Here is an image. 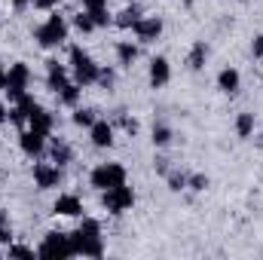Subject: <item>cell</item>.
<instances>
[{"instance_id": "obj_1", "label": "cell", "mask_w": 263, "mask_h": 260, "mask_svg": "<svg viewBox=\"0 0 263 260\" xmlns=\"http://www.w3.org/2000/svg\"><path fill=\"white\" fill-rule=\"evenodd\" d=\"M73 254H89V257L101 254V236L95 220H83V227L73 233Z\"/></svg>"}, {"instance_id": "obj_2", "label": "cell", "mask_w": 263, "mask_h": 260, "mask_svg": "<svg viewBox=\"0 0 263 260\" xmlns=\"http://www.w3.org/2000/svg\"><path fill=\"white\" fill-rule=\"evenodd\" d=\"M34 37H37L40 46H59V43H65L67 40V22L59 15V12H52V15L46 18V25L37 28Z\"/></svg>"}, {"instance_id": "obj_3", "label": "cell", "mask_w": 263, "mask_h": 260, "mask_svg": "<svg viewBox=\"0 0 263 260\" xmlns=\"http://www.w3.org/2000/svg\"><path fill=\"white\" fill-rule=\"evenodd\" d=\"M70 62H73V80H77V86H89V83L98 80V65L80 46H70Z\"/></svg>"}, {"instance_id": "obj_4", "label": "cell", "mask_w": 263, "mask_h": 260, "mask_svg": "<svg viewBox=\"0 0 263 260\" xmlns=\"http://www.w3.org/2000/svg\"><path fill=\"white\" fill-rule=\"evenodd\" d=\"M120 184H126V169L117 162H104L92 172V187H98V190H110Z\"/></svg>"}, {"instance_id": "obj_5", "label": "cell", "mask_w": 263, "mask_h": 260, "mask_svg": "<svg viewBox=\"0 0 263 260\" xmlns=\"http://www.w3.org/2000/svg\"><path fill=\"white\" fill-rule=\"evenodd\" d=\"M104 205H107V211H114V214H120V211L132 208V205H135V193H132V187L120 184V187L104 190Z\"/></svg>"}, {"instance_id": "obj_6", "label": "cell", "mask_w": 263, "mask_h": 260, "mask_svg": "<svg viewBox=\"0 0 263 260\" xmlns=\"http://www.w3.org/2000/svg\"><path fill=\"white\" fill-rule=\"evenodd\" d=\"M40 254L43 257H67V254H73V239L59 236V233H49L46 242L40 245Z\"/></svg>"}, {"instance_id": "obj_7", "label": "cell", "mask_w": 263, "mask_h": 260, "mask_svg": "<svg viewBox=\"0 0 263 260\" xmlns=\"http://www.w3.org/2000/svg\"><path fill=\"white\" fill-rule=\"evenodd\" d=\"M28 80H31V70L22 65H12L9 70H6V89H9V95L12 98H22L25 95V89H28Z\"/></svg>"}, {"instance_id": "obj_8", "label": "cell", "mask_w": 263, "mask_h": 260, "mask_svg": "<svg viewBox=\"0 0 263 260\" xmlns=\"http://www.w3.org/2000/svg\"><path fill=\"white\" fill-rule=\"evenodd\" d=\"M34 181H37L40 190H49V187L62 184V165H55V162H37L34 165Z\"/></svg>"}, {"instance_id": "obj_9", "label": "cell", "mask_w": 263, "mask_h": 260, "mask_svg": "<svg viewBox=\"0 0 263 260\" xmlns=\"http://www.w3.org/2000/svg\"><path fill=\"white\" fill-rule=\"evenodd\" d=\"M135 34L141 43H153L162 34V18L159 15H141V22L135 25Z\"/></svg>"}, {"instance_id": "obj_10", "label": "cell", "mask_w": 263, "mask_h": 260, "mask_svg": "<svg viewBox=\"0 0 263 260\" xmlns=\"http://www.w3.org/2000/svg\"><path fill=\"white\" fill-rule=\"evenodd\" d=\"M22 150H25L28 156H40V153L46 150V135H43V132L28 129L25 135H22Z\"/></svg>"}, {"instance_id": "obj_11", "label": "cell", "mask_w": 263, "mask_h": 260, "mask_svg": "<svg viewBox=\"0 0 263 260\" xmlns=\"http://www.w3.org/2000/svg\"><path fill=\"white\" fill-rule=\"evenodd\" d=\"M83 9L92 15L95 25H107L110 15H107V0H83Z\"/></svg>"}, {"instance_id": "obj_12", "label": "cell", "mask_w": 263, "mask_h": 260, "mask_svg": "<svg viewBox=\"0 0 263 260\" xmlns=\"http://www.w3.org/2000/svg\"><path fill=\"white\" fill-rule=\"evenodd\" d=\"M92 144H95V147H110V144H114V129H110V123H101V120L92 123Z\"/></svg>"}, {"instance_id": "obj_13", "label": "cell", "mask_w": 263, "mask_h": 260, "mask_svg": "<svg viewBox=\"0 0 263 260\" xmlns=\"http://www.w3.org/2000/svg\"><path fill=\"white\" fill-rule=\"evenodd\" d=\"M55 211L59 214H65V217H77V214H83V202L77 199V196H59V202H55Z\"/></svg>"}, {"instance_id": "obj_14", "label": "cell", "mask_w": 263, "mask_h": 260, "mask_svg": "<svg viewBox=\"0 0 263 260\" xmlns=\"http://www.w3.org/2000/svg\"><path fill=\"white\" fill-rule=\"evenodd\" d=\"M239 83H242V77H239V70H236V67H223V70H220V77H217V86H220L227 95L239 92Z\"/></svg>"}, {"instance_id": "obj_15", "label": "cell", "mask_w": 263, "mask_h": 260, "mask_svg": "<svg viewBox=\"0 0 263 260\" xmlns=\"http://www.w3.org/2000/svg\"><path fill=\"white\" fill-rule=\"evenodd\" d=\"M150 83H153V89L168 83V62L165 59H153L150 62Z\"/></svg>"}, {"instance_id": "obj_16", "label": "cell", "mask_w": 263, "mask_h": 260, "mask_svg": "<svg viewBox=\"0 0 263 260\" xmlns=\"http://www.w3.org/2000/svg\"><path fill=\"white\" fill-rule=\"evenodd\" d=\"M49 156H52L55 165H67V162L73 159V150L67 147V141H59V138H55V141L49 144Z\"/></svg>"}, {"instance_id": "obj_17", "label": "cell", "mask_w": 263, "mask_h": 260, "mask_svg": "<svg viewBox=\"0 0 263 260\" xmlns=\"http://www.w3.org/2000/svg\"><path fill=\"white\" fill-rule=\"evenodd\" d=\"M28 126H31L34 132H43V135H49V129H52V117H49L46 110H40V107H37V110L31 114Z\"/></svg>"}, {"instance_id": "obj_18", "label": "cell", "mask_w": 263, "mask_h": 260, "mask_svg": "<svg viewBox=\"0 0 263 260\" xmlns=\"http://www.w3.org/2000/svg\"><path fill=\"white\" fill-rule=\"evenodd\" d=\"M65 86H67V70L59 65V62H49V89L59 92V89H65Z\"/></svg>"}, {"instance_id": "obj_19", "label": "cell", "mask_w": 263, "mask_h": 260, "mask_svg": "<svg viewBox=\"0 0 263 260\" xmlns=\"http://www.w3.org/2000/svg\"><path fill=\"white\" fill-rule=\"evenodd\" d=\"M205 59H208V46H205V43H193L187 65L193 67V70H202V67H205Z\"/></svg>"}, {"instance_id": "obj_20", "label": "cell", "mask_w": 263, "mask_h": 260, "mask_svg": "<svg viewBox=\"0 0 263 260\" xmlns=\"http://www.w3.org/2000/svg\"><path fill=\"white\" fill-rule=\"evenodd\" d=\"M138 22H141V9H138V6H126V9L120 12V18H117L120 28H135Z\"/></svg>"}, {"instance_id": "obj_21", "label": "cell", "mask_w": 263, "mask_h": 260, "mask_svg": "<svg viewBox=\"0 0 263 260\" xmlns=\"http://www.w3.org/2000/svg\"><path fill=\"white\" fill-rule=\"evenodd\" d=\"M117 55H120V65H132V62L138 59V46H135L132 40H123V43L117 46Z\"/></svg>"}, {"instance_id": "obj_22", "label": "cell", "mask_w": 263, "mask_h": 260, "mask_svg": "<svg viewBox=\"0 0 263 260\" xmlns=\"http://www.w3.org/2000/svg\"><path fill=\"white\" fill-rule=\"evenodd\" d=\"M236 132H239V138H248V135L254 132V114H239V120H236Z\"/></svg>"}, {"instance_id": "obj_23", "label": "cell", "mask_w": 263, "mask_h": 260, "mask_svg": "<svg viewBox=\"0 0 263 260\" xmlns=\"http://www.w3.org/2000/svg\"><path fill=\"white\" fill-rule=\"evenodd\" d=\"M77 98H80V86L77 83H67L65 89H59V101L62 104H77Z\"/></svg>"}, {"instance_id": "obj_24", "label": "cell", "mask_w": 263, "mask_h": 260, "mask_svg": "<svg viewBox=\"0 0 263 260\" xmlns=\"http://www.w3.org/2000/svg\"><path fill=\"white\" fill-rule=\"evenodd\" d=\"M73 25H77V31H86V34H89V31H95V28H98V25H95V22H92V15H89V12H86V9H83V12H77V18H73Z\"/></svg>"}, {"instance_id": "obj_25", "label": "cell", "mask_w": 263, "mask_h": 260, "mask_svg": "<svg viewBox=\"0 0 263 260\" xmlns=\"http://www.w3.org/2000/svg\"><path fill=\"white\" fill-rule=\"evenodd\" d=\"M73 123H77V126H86V129H92V123H95V110H89V107H80V110L73 114Z\"/></svg>"}, {"instance_id": "obj_26", "label": "cell", "mask_w": 263, "mask_h": 260, "mask_svg": "<svg viewBox=\"0 0 263 260\" xmlns=\"http://www.w3.org/2000/svg\"><path fill=\"white\" fill-rule=\"evenodd\" d=\"M168 141H172V129H168V126H156V129H153V144H156V147H165Z\"/></svg>"}, {"instance_id": "obj_27", "label": "cell", "mask_w": 263, "mask_h": 260, "mask_svg": "<svg viewBox=\"0 0 263 260\" xmlns=\"http://www.w3.org/2000/svg\"><path fill=\"white\" fill-rule=\"evenodd\" d=\"M187 181H190L187 175H168V187H172L175 193H181V190L187 187Z\"/></svg>"}, {"instance_id": "obj_28", "label": "cell", "mask_w": 263, "mask_h": 260, "mask_svg": "<svg viewBox=\"0 0 263 260\" xmlns=\"http://www.w3.org/2000/svg\"><path fill=\"white\" fill-rule=\"evenodd\" d=\"M95 83H101V86H114V70L110 67H98V80Z\"/></svg>"}, {"instance_id": "obj_29", "label": "cell", "mask_w": 263, "mask_h": 260, "mask_svg": "<svg viewBox=\"0 0 263 260\" xmlns=\"http://www.w3.org/2000/svg\"><path fill=\"white\" fill-rule=\"evenodd\" d=\"M187 187H193V190H205V187H208V178H205V175H193V178L187 181Z\"/></svg>"}, {"instance_id": "obj_30", "label": "cell", "mask_w": 263, "mask_h": 260, "mask_svg": "<svg viewBox=\"0 0 263 260\" xmlns=\"http://www.w3.org/2000/svg\"><path fill=\"white\" fill-rule=\"evenodd\" d=\"M251 52H254V59H263V37H254V43H251Z\"/></svg>"}, {"instance_id": "obj_31", "label": "cell", "mask_w": 263, "mask_h": 260, "mask_svg": "<svg viewBox=\"0 0 263 260\" xmlns=\"http://www.w3.org/2000/svg\"><path fill=\"white\" fill-rule=\"evenodd\" d=\"M9 257H34V251H28V248H9Z\"/></svg>"}, {"instance_id": "obj_32", "label": "cell", "mask_w": 263, "mask_h": 260, "mask_svg": "<svg viewBox=\"0 0 263 260\" xmlns=\"http://www.w3.org/2000/svg\"><path fill=\"white\" fill-rule=\"evenodd\" d=\"M120 123H123V129L129 132V135H135V132H138V123H135V120H129V117H123Z\"/></svg>"}, {"instance_id": "obj_33", "label": "cell", "mask_w": 263, "mask_h": 260, "mask_svg": "<svg viewBox=\"0 0 263 260\" xmlns=\"http://www.w3.org/2000/svg\"><path fill=\"white\" fill-rule=\"evenodd\" d=\"M165 162H168V159H156V172H159V175H168V165H165Z\"/></svg>"}, {"instance_id": "obj_34", "label": "cell", "mask_w": 263, "mask_h": 260, "mask_svg": "<svg viewBox=\"0 0 263 260\" xmlns=\"http://www.w3.org/2000/svg\"><path fill=\"white\" fill-rule=\"evenodd\" d=\"M34 6H40V9H49V6H55V0H34Z\"/></svg>"}, {"instance_id": "obj_35", "label": "cell", "mask_w": 263, "mask_h": 260, "mask_svg": "<svg viewBox=\"0 0 263 260\" xmlns=\"http://www.w3.org/2000/svg\"><path fill=\"white\" fill-rule=\"evenodd\" d=\"M6 86V70H3V65H0V89Z\"/></svg>"}, {"instance_id": "obj_36", "label": "cell", "mask_w": 263, "mask_h": 260, "mask_svg": "<svg viewBox=\"0 0 263 260\" xmlns=\"http://www.w3.org/2000/svg\"><path fill=\"white\" fill-rule=\"evenodd\" d=\"M3 120H6V107L0 104V123H3Z\"/></svg>"}, {"instance_id": "obj_37", "label": "cell", "mask_w": 263, "mask_h": 260, "mask_svg": "<svg viewBox=\"0 0 263 260\" xmlns=\"http://www.w3.org/2000/svg\"><path fill=\"white\" fill-rule=\"evenodd\" d=\"M184 3H193V0H184Z\"/></svg>"}]
</instances>
